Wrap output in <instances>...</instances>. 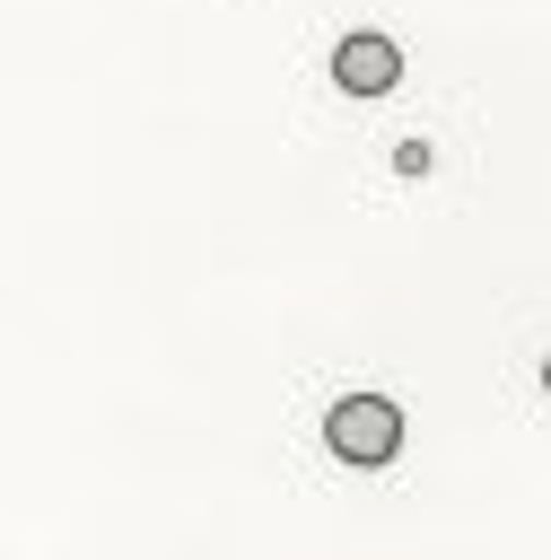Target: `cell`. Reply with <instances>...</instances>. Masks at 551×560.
Wrapping results in <instances>:
<instances>
[{
  "instance_id": "cell-3",
  "label": "cell",
  "mask_w": 551,
  "mask_h": 560,
  "mask_svg": "<svg viewBox=\"0 0 551 560\" xmlns=\"http://www.w3.org/2000/svg\"><path fill=\"white\" fill-rule=\"evenodd\" d=\"M542 394H551V359H542Z\"/></svg>"
},
{
  "instance_id": "cell-1",
  "label": "cell",
  "mask_w": 551,
  "mask_h": 560,
  "mask_svg": "<svg viewBox=\"0 0 551 560\" xmlns=\"http://www.w3.org/2000/svg\"><path fill=\"white\" fill-rule=\"evenodd\" d=\"M324 446H332L341 464H359V472L394 464V455H402V402H385V394H341V402L324 411Z\"/></svg>"
},
{
  "instance_id": "cell-2",
  "label": "cell",
  "mask_w": 551,
  "mask_h": 560,
  "mask_svg": "<svg viewBox=\"0 0 551 560\" xmlns=\"http://www.w3.org/2000/svg\"><path fill=\"white\" fill-rule=\"evenodd\" d=\"M394 79H402V44H394V35H341V44H332V88L385 96Z\"/></svg>"
}]
</instances>
